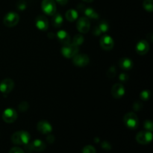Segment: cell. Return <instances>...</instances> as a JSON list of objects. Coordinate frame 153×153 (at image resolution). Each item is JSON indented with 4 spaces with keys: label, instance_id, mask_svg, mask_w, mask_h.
<instances>
[{
    "label": "cell",
    "instance_id": "cell-1",
    "mask_svg": "<svg viewBox=\"0 0 153 153\" xmlns=\"http://www.w3.org/2000/svg\"><path fill=\"white\" fill-rule=\"evenodd\" d=\"M29 140L30 134L25 131H16L11 137L12 142L18 145H25L29 142Z\"/></svg>",
    "mask_w": 153,
    "mask_h": 153
},
{
    "label": "cell",
    "instance_id": "cell-2",
    "mask_svg": "<svg viewBox=\"0 0 153 153\" xmlns=\"http://www.w3.org/2000/svg\"><path fill=\"white\" fill-rule=\"evenodd\" d=\"M123 122L130 129H136L139 125V120L137 116L133 112H129L124 116Z\"/></svg>",
    "mask_w": 153,
    "mask_h": 153
},
{
    "label": "cell",
    "instance_id": "cell-3",
    "mask_svg": "<svg viewBox=\"0 0 153 153\" xmlns=\"http://www.w3.org/2000/svg\"><path fill=\"white\" fill-rule=\"evenodd\" d=\"M79 50V46H76L73 43H70L64 45V46L61 49V53L65 58H71L73 56H75L76 54H78Z\"/></svg>",
    "mask_w": 153,
    "mask_h": 153
},
{
    "label": "cell",
    "instance_id": "cell-4",
    "mask_svg": "<svg viewBox=\"0 0 153 153\" xmlns=\"http://www.w3.org/2000/svg\"><path fill=\"white\" fill-rule=\"evenodd\" d=\"M46 144L44 142L40 140H35L31 143L28 142V143L25 145V149L27 152H31L32 151H36V152H42L46 149Z\"/></svg>",
    "mask_w": 153,
    "mask_h": 153
},
{
    "label": "cell",
    "instance_id": "cell-5",
    "mask_svg": "<svg viewBox=\"0 0 153 153\" xmlns=\"http://www.w3.org/2000/svg\"><path fill=\"white\" fill-rule=\"evenodd\" d=\"M19 20V16L17 13H14V12H9L4 16V19H3V23L8 28H12L17 25Z\"/></svg>",
    "mask_w": 153,
    "mask_h": 153
},
{
    "label": "cell",
    "instance_id": "cell-6",
    "mask_svg": "<svg viewBox=\"0 0 153 153\" xmlns=\"http://www.w3.org/2000/svg\"><path fill=\"white\" fill-rule=\"evenodd\" d=\"M41 7L43 12L49 16H53L56 13V4L54 0H43Z\"/></svg>",
    "mask_w": 153,
    "mask_h": 153
},
{
    "label": "cell",
    "instance_id": "cell-7",
    "mask_svg": "<svg viewBox=\"0 0 153 153\" xmlns=\"http://www.w3.org/2000/svg\"><path fill=\"white\" fill-rule=\"evenodd\" d=\"M152 134L151 131H140L136 135V140L137 141V143H140V144H147L152 141Z\"/></svg>",
    "mask_w": 153,
    "mask_h": 153
},
{
    "label": "cell",
    "instance_id": "cell-8",
    "mask_svg": "<svg viewBox=\"0 0 153 153\" xmlns=\"http://www.w3.org/2000/svg\"><path fill=\"white\" fill-rule=\"evenodd\" d=\"M89 62V57L85 54H76L73 57V63L77 67H85Z\"/></svg>",
    "mask_w": 153,
    "mask_h": 153
},
{
    "label": "cell",
    "instance_id": "cell-9",
    "mask_svg": "<svg viewBox=\"0 0 153 153\" xmlns=\"http://www.w3.org/2000/svg\"><path fill=\"white\" fill-rule=\"evenodd\" d=\"M91 27L90 20L88 17H82L76 22V28L79 32L85 34L88 32Z\"/></svg>",
    "mask_w": 153,
    "mask_h": 153
},
{
    "label": "cell",
    "instance_id": "cell-10",
    "mask_svg": "<svg viewBox=\"0 0 153 153\" xmlns=\"http://www.w3.org/2000/svg\"><path fill=\"white\" fill-rule=\"evenodd\" d=\"M13 87H14V82L13 80L10 79H4L0 83V91L3 94L6 95L13 90Z\"/></svg>",
    "mask_w": 153,
    "mask_h": 153
},
{
    "label": "cell",
    "instance_id": "cell-11",
    "mask_svg": "<svg viewBox=\"0 0 153 153\" xmlns=\"http://www.w3.org/2000/svg\"><path fill=\"white\" fill-rule=\"evenodd\" d=\"M17 118V114L13 109L7 108L2 114V119L7 123H12Z\"/></svg>",
    "mask_w": 153,
    "mask_h": 153
},
{
    "label": "cell",
    "instance_id": "cell-12",
    "mask_svg": "<svg viewBox=\"0 0 153 153\" xmlns=\"http://www.w3.org/2000/svg\"><path fill=\"white\" fill-rule=\"evenodd\" d=\"M100 43L101 47L104 50L106 51H109L113 49L114 45V40L112 39V37H111L108 35L102 36L101 37V39H100Z\"/></svg>",
    "mask_w": 153,
    "mask_h": 153
},
{
    "label": "cell",
    "instance_id": "cell-13",
    "mask_svg": "<svg viewBox=\"0 0 153 153\" xmlns=\"http://www.w3.org/2000/svg\"><path fill=\"white\" fill-rule=\"evenodd\" d=\"M35 24L37 28L42 31H46L49 28V22L47 18L43 15H40L36 17Z\"/></svg>",
    "mask_w": 153,
    "mask_h": 153
},
{
    "label": "cell",
    "instance_id": "cell-14",
    "mask_svg": "<svg viewBox=\"0 0 153 153\" xmlns=\"http://www.w3.org/2000/svg\"><path fill=\"white\" fill-rule=\"evenodd\" d=\"M125 94V88L121 84H115L111 88V95L114 99H120Z\"/></svg>",
    "mask_w": 153,
    "mask_h": 153
},
{
    "label": "cell",
    "instance_id": "cell-15",
    "mask_svg": "<svg viewBox=\"0 0 153 153\" xmlns=\"http://www.w3.org/2000/svg\"><path fill=\"white\" fill-rule=\"evenodd\" d=\"M136 52L139 55H146L148 52H149V43H148L146 40H142L139 42L138 43L136 46Z\"/></svg>",
    "mask_w": 153,
    "mask_h": 153
},
{
    "label": "cell",
    "instance_id": "cell-16",
    "mask_svg": "<svg viewBox=\"0 0 153 153\" xmlns=\"http://www.w3.org/2000/svg\"><path fill=\"white\" fill-rule=\"evenodd\" d=\"M37 130H38L40 132H41L42 134H49L51 131H52V127L50 125L49 123H48L47 121L42 120L37 123Z\"/></svg>",
    "mask_w": 153,
    "mask_h": 153
},
{
    "label": "cell",
    "instance_id": "cell-17",
    "mask_svg": "<svg viewBox=\"0 0 153 153\" xmlns=\"http://www.w3.org/2000/svg\"><path fill=\"white\" fill-rule=\"evenodd\" d=\"M118 65L122 70H130L133 67V62L128 58H122L118 61Z\"/></svg>",
    "mask_w": 153,
    "mask_h": 153
},
{
    "label": "cell",
    "instance_id": "cell-18",
    "mask_svg": "<svg viewBox=\"0 0 153 153\" xmlns=\"http://www.w3.org/2000/svg\"><path fill=\"white\" fill-rule=\"evenodd\" d=\"M57 38L58 39L60 42L63 44H67V43H70V36L67 31H58L57 33Z\"/></svg>",
    "mask_w": 153,
    "mask_h": 153
},
{
    "label": "cell",
    "instance_id": "cell-19",
    "mask_svg": "<svg viewBox=\"0 0 153 153\" xmlns=\"http://www.w3.org/2000/svg\"><path fill=\"white\" fill-rule=\"evenodd\" d=\"M63 23V18L60 13H56L52 16V24L55 28H58L61 26Z\"/></svg>",
    "mask_w": 153,
    "mask_h": 153
},
{
    "label": "cell",
    "instance_id": "cell-20",
    "mask_svg": "<svg viewBox=\"0 0 153 153\" xmlns=\"http://www.w3.org/2000/svg\"><path fill=\"white\" fill-rule=\"evenodd\" d=\"M83 11L87 17L91 18V19H98L99 18L98 13L91 7H86L84 9Z\"/></svg>",
    "mask_w": 153,
    "mask_h": 153
},
{
    "label": "cell",
    "instance_id": "cell-21",
    "mask_svg": "<svg viewBox=\"0 0 153 153\" xmlns=\"http://www.w3.org/2000/svg\"><path fill=\"white\" fill-rule=\"evenodd\" d=\"M66 18L70 22H74L76 19L78 18V13L76 10H73V9H70L68 10L66 13Z\"/></svg>",
    "mask_w": 153,
    "mask_h": 153
},
{
    "label": "cell",
    "instance_id": "cell-22",
    "mask_svg": "<svg viewBox=\"0 0 153 153\" xmlns=\"http://www.w3.org/2000/svg\"><path fill=\"white\" fill-rule=\"evenodd\" d=\"M84 42V37L82 35V34H76L73 37V44H75L76 46H79L81 44H82Z\"/></svg>",
    "mask_w": 153,
    "mask_h": 153
},
{
    "label": "cell",
    "instance_id": "cell-23",
    "mask_svg": "<svg viewBox=\"0 0 153 153\" xmlns=\"http://www.w3.org/2000/svg\"><path fill=\"white\" fill-rule=\"evenodd\" d=\"M143 6L146 11L152 12L153 10V1L152 0H144Z\"/></svg>",
    "mask_w": 153,
    "mask_h": 153
},
{
    "label": "cell",
    "instance_id": "cell-24",
    "mask_svg": "<svg viewBox=\"0 0 153 153\" xmlns=\"http://www.w3.org/2000/svg\"><path fill=\"white\" fill-rule=\"evenodd\" d=\"M97 27L99 28L100 31H101L102 34V33L106 32L109 28L108 24L106 22H102L101 23H100L98 25H97Z\"/></svg>",
    "mask_w": 153,
    "mask_h": 153
},
{
    "label": "cell",
    "instance_id": "cell-25",
    "mask_svg": "<svg viewBox=\"0 0 153 153\" xmlns=\"http://www.w3.org/2000/svg\"><path fill=\"white\" fill-rule=\"evenodd\" d=\"M140 97L143 101H147V100H149V97H150V92H149V91H142L140 93Z\"/></svg>",
    "mask_w": 153,
    "mask_h": 153
},
{
    "label": "cell",
    "instance_id": "cell-26",
    "mask_svg": "<svg viewBox=\"0 0 153 153\" xmlns=\"http://www.w3.org/2000/svg\"><path fill=\"white\" fill-rule=\"evenodd\" d=\"M82 153H96V149L93 146L88 145L83 148Z\"/></svg>",
    "mask_w": 153,
    "mask_h": 153
},
{
    "label": "cell",
    "instance_id": "cell-27",
    "mask_svg": "<svg viewBox=\"0 0 153 153\" xmlns=\"http://www.w3.org/2000/svg\"><path fill=\"white\" fill-rule=\"evenodd\" d=\"M16 7H17L19 10H25V7H26V3H25V1H23V0H20V1H18L17 4H16Z\"/></svg>",
    "mask_w": 153,
    "mask_h": 153
},
{
    "label": "cell",
    "instance_id": "cell-28",
    "mask_svg": "<svg viewBox=\"0 0 153 153\" xmlns=\"http://www.w3.org/2000/svg\"><path fill=\"white\" fill-rule=\"evenodd\" d=\"M117 74V71H116V69L114 68V67H110L108 70L107 71V75L108 77L110 78H114Z\"/></svg>",
    "mask_w": 153,
    "mask_h": 153
},
{
    "label": "cell",
    "instance_id": "cell-29",
    "mask_svg": "<svg viewBox=\"0 0 153 153\" xmlns=\"http://www.w3.org/2000/svg\"><path fill=\"white\" fill-rule=\"evenodd\" d=\"M144 128H146V131H152L153 129V124L150 120H146L144 123Z\"/></svg>",
    "mask_w": 153,
    "mask_h": 153
},
{
    "label": "cell",
    "instance_id": "cell-30",
    "mask_svg": "<svg viewBox=\"0 0 153 153\" xmlns=\"http://www.w3.org/2000/svg\"><path fill=\"white\" fill-rule=\"evenodd\" d=\"M28 108V104L25 102H22L19 105V109L21 111H25Z\"/></svg>",
    "mask_w": 153,
    "mask_h": 153
},
{
    "label": "cell",
    "instance_id": "cell-31",
    "mask_svg": "<svg viewBox=\"0 0 153 153\" xmlns=\"http://www.w3.org/2000/svg\"><path fill=\"white\" fill-rule=\"evenodd\" d=\"M133 108H134V111H140V109L142 108V104L140 102H136L134 103L133 105Z\"/></svg>",
    "mask_w": 153,
    "mask_h": 153
},
{
    "label": "cell",
    "instance_id": "cell-32",
    "mask_svg": "<svg viewBox=\"0 0 153 153\" xmlns=\"http://www.w3.org/2000/svg\"><path fill=\"white\" fill-rule=\"evenodd\" d=\"M102 147L105 150H110L111 149V146L110 143L107 141H104L102 143Z\"/></svg>",
    "mask_w": 153,
    "mask_h": 153
},
{
    "label": "cell",
    "instance_id": "cell-33",
    "mask_svg": "<svg viewBox=\"0 0 153 153\" xmlns=\"http://www.w3.org/2000/svg\"><path fill=\"white\" fill-rule=\"evenodd\" d=\"M119 79H120V81H121V82H127L128 79V75L125 74V73H121L119 76Z\"/></svg>",
    "mask_w": 153,
    "mask_h": 153
},
{
    "label": "cell",
    "instance_id": "cell-34",
    "mask_svg": "<svg viewBox=\"0 0 153 153\" xmlns=\"http://www.w3.org/2000/svg\"><path fill=\"white\" fill-rule=\"evenodd\" d=\"M9 153H25L24 151L19 147H13L10 150Z\"/></svg>",
    "mask_w": 153,
    "mask_h": 153
},
{
    "label": "cell",
    "instance_id": "cell-35",
    "mask_svg": "<svg viewBox=\"0 0 153 153\" xmlns=\"http://www.w3.org/2000/svg\"><path fill=\"white\" fill-rule=\"evenodd\" d=\"M46 140H47L48 143H52L55 141V137L53 135H48L46 137Z\"/></svg>",
    "mask_w": 153,
    "mask_h": 153
},
{
    "label": "cell",
    "instance_id": "cell-36",
    "mask_svg": "<svg viewBox=\"0 0 153 153\" xmlns=\"http://www.w3.org/2000/svg\"><path fill=\"white\" fill-rule=\"evenodd\" d=\"M58 3H59L61 5H65L67 2H68V0H55Z\"/></svg>",
    "mask_w": 153,
    "mask_h": 153
},
{
    "label": "cell",
    "instance_id": "cell-37",
    "mask_svg": "<svg viewBox=\"0 0 153 153\" xmlns=\"http://www.w3.org/2000/svg\"><path fill=\"white\" fill-rule=\"evenodd\" d=\"M83 1H86V2H92V1H94V0H83Z\"/></svg>",
    "mask_w": 153,
    "mask_h": 153
}]
</instances>
